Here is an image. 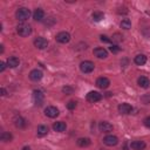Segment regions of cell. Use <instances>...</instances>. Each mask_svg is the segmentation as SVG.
<instances>
[{
    "label": "cell",
    "instance_id": "4",
    "mask_svg": "<svg viewBox=\"0 0 150 150\" xmlns=\"http://www.w3.org/2000/svg\"><path fill=\"white\" fill-rule=\"evenodd\" d=\"M56 41L60 43H68L70 41V34L68 32H60L56 36H55Z\"/></svg>",
    "mask_w": 150,
    "mask_h": 150
},
{
    "label": "cell",
    "instance_id": "27",
    "mask_svg": "<svg viewBox=\"0 0 150 150\" xmlns=\"http://www.w3.org/2000/svg\"><path fill=\"white\" fill-rule=\"evenodd\" d=\"M109 49H110V52H111V53H118V52L121 50V48H120L117 45H111Z\"/></svg>",
    "mask_w": 150,
    "mask_h": 150
},
{
    "label": "cell",
    "instance_id": "20",
    "mask_svg": "<svg viewBox=\"0 0 150 150\" xmlns=\"http://www.w3.org/2000/svg\"><path fill=\"white\" fill-rule=\"evenodd\" d=\"M14 124H15L16 128H25L26 124H27V122H26V120H25L23 117L16 116V117L14 118Z\"/></svg>",
    "mask_w": 150,
    "mask_h": 150
},
{
    "label": "cell",
    "instance_id": "5",
    "mask_svg": "<svg viewBox=\"0 0 150 150\" xmlns=\"http://www.w3.org/2000/svg\"><path fill=\"white\" fill-rule=\"evenodd\" d=\"M102 98V95L98 93V91H89L87 94V101L88 102H91V103H95L97 101H100Z\"/></svg>",
    "mask_w": 150,
    "mask_h": 150
},
{
    "label": "cell",
    "instance_id": "23",
    "mask_svg": "<svg viewBox=\"0 0 150 150\" xmlns=\"http://www.w3.org/2000/svg\"><path fill=\"white\" fill-rule=\"evenodd\" d=\"M36 131H38V135H39V136H45V135H47V132H48V127L41 124V125L38 127Z\"/></svg>",
    "mask_w": 150,
    "mask_h": 150
},
{
    "label": "cell",
    "instance_id": "26",
    "mask_svg": "<svg viewBox=\"0 0 150 150\" xmlns=\"http://www.w3.org/2000/svg\"><path fill=\"white\" fill-rule=\"evenodd\" d=\"M104 18V14L102 12H94L93 13V20L94 21H101Z\"/></svg>",
    "mask_w": 150,
    "mask_h": 150
},
{
    "label": "cell",
    "instance_id": "35",
    "mask_svg": "<svg viewBox=\"0 0 150 150\" xmlns=\"http://www.w3.org/2000/svg\"><path fill=\"white\" fill-rule=\"evenodd\" d=\"M22 150H30V148H29V146H23Z\"/></svg>",
    "mask_w": 150,
    "mask_h": 150
},
{
    "label": "cell",
    "instance_id": "19",
    "mask_svg": "<svg viewBox=\"0 0 150 150\" xmlns=\"http://www.w3.org/2000/svg\"><path fill=\"white\" fill-rule=\"evenodd\" d=\"M43 16H45V12L41 8H36L34 11V13H33V19L35 21H41L43 19Z\"/></svg>",
    "mask_w": 150,
    "mask_h": 150
},
{
    "label": "cell",
    "instance_id": "21",
    "mask_svg": "<svg viewBox=\"0 0 150 150\" xmlns=\"http://www.w3.org/2000/svg\"><path fill=\"white\" fill-rule=\"evenodd\" d=\"M134 61H135L136 64H138V66H143V64L146 62V56L143 55V54H138V55L135 56Z\"/></svg>",
    "mask_w": 150,
    "mask_h": 150
},
{
    "label": "cell",
    "instance_id": "24",
    "mask_svg": "<svg viewBox=\"0 0 150 150\" xmlns=\"http://www.w3.org/2000/svg\"><path fill=\"white\" fill-rule=\"evenodd\" d=\"M120 26H121V28H123V29H130V28H131V21H130L129 19H123V20L121 21Z\"/></svg>",
    "mask_w": 150,
    "mask_h": 150
},
{
    "label": "cell",
    "instance_id": "34",
    "mask_svg": "<svg viewBox=\"0 0 150 150\" xmlns=\"http://www.w3.org/2000/svg\"><path fill=\"white\" fill-rule=\"evenodd\" d=\"M1 95H2V96L6 95V89H5V88H1Z\"/></svg>",
    "mask_w": 150,
    "mask_h": 150
},
{
    "label": "cell",
    "instance_id": "22",
    "mask_svg": "<svg viewBox=\"0 0 150 150\" xmlns=\"http://www.w3.org/2000/svg\"><path fill=\"white\" fill-rule=\"evenodd\" d=\"M89 144H90V139L87 138V137H81V138L77 139V145L79 146L84 148V146H88Z\"/></svg>",
    "mask_w": 150,
    "mask_h": 150
},
{
    "label": "cell",
    "instance_id": "3",
    "mask_svg": "<svg viewBox=\"0 0 150 150\" xmlns=\"http://www.w3.org/2000/svg\"><path fill=\"white\" fill-rule=\"evenodd\" d=\"M94 63L91 61H82L81 64H80V69L82 73L84 74H88V73H91L94 70Z\"/></svg>",
    "mask_w": 150,
    "mask_h": 150
},
{
    "label": "cell",
    "instance_id": "29",
    "mask_svg": "<svg viewBox=\"0 0 150 150\" xmlns=\"http://www.w3.org/2000/svg\"><path fill=\"white\" fill-rule=\"evenodd\" d=\"M112 41H115V42H120V41H122V35L118 34V33L114 34V35H112Z\"/></svg>",
    "mask_w": 150,
    "mask_h": 150
},
{
    "label": "cell",
    "instance_id": "14",
    "mask_svg": "<svg viewBox=\"0 0 150 150\" xmlns=\"http://www.w3.org/2000/svg\"><path fill=\"white\" fill-rule=\"evenodd\" d=\"M94 54L95 56H97L98 59H105L108 56V52L107 49H104L103 47H97L94 49Z\"/></svg>",
    "mask_w": 150,
    "mask_h": 150
},
{
    "label": "cell",
    "instance_id": "31",
    "mask_svg": "<svg viewBox=\"0 0 150 150\" xmlns=\"http://www.w3.org/2000/svg\"><path fill=\"white\" fill-rule=\"evenodd\" d=\"M143 123H144V125H145V127L150 128V116L145 117V118H144V121H143Z\"/></svg>",
    "mask_w": 150,
    "mask_h": 150
},
{
    "label": "cell",
    "instance_id": "18",
    "mask_svg": "<svg viewBox=\"0 0 150 150\" xmlns=\"http://www.w3.org/2000/svg\"><path fill=\"white\" fill-rule=\"evenodd\" d=\"M137 83H138V86L142 87V88H148V87L150 86V80H149L146 76H141V77H138Z\"/></svg>",
    "mask_w": 150,
    "mask_h": 150
},
{
    "label": "cell",
    "instance_id": "7",
    "mask_svg": "<svg viewBox=\"0 0 150 150\" xmlns=\"http://www.w3.org/2000/svg\"><path fill=\"white\" fill-rule=\"evenodd\" d=\"M34 46H35L36 48H39V49H45V48H47V46H48V41H47L45 38L39 36V38H36V39L34 40Z\"/></svg>",
    "mask_w": 150,
    "mask_h": 150
},
{
    "label": "cell",
    "instance_id": "25",
    "mask_svg": "<svg viewBox=\"0 0 150 150\" xmlns=\"http://www.w3.org/2000/svg\"><path fill=\"white\" fill-rule=\"evenodd\" d=\"M0 138H1V141H4V142H11L12 138H13V136H12V134L4 131V132L0 135Z\"/></svg>",
    "mask_w": 150,
    "mask_h": 150
},
{
    "label": "cell",
    "instance_id": "6",
    "mask_svg": "<svg viewBox=\"0 0 150 150\" xmlns=\"http://www.w3.org/2000/svg\"><path fill=\"white\" fill-rule=\"evenodd\" d=\"M103 143L108 146H114L118 143V138L114 135H107L104 138H103Z\"/></svg>",
    "mask_w": 150,
    "mask_h": 150
},
{
    "label": "cell",
    "instance_id": "12",
    "mask_svg": "<svg viewBox=\"0 0 150 150\" xmlns=\"http://www.w3.org/2000/svg\"><path fill=\"white\" fill-rule=\"evenodd\" d=\"M42 76H43V74H42V71L40 69H33L29 73V79L32 81H40L42 79Z\"/></svg>",
    "mask_w": 150,
    "mask_h": 150
},
{
    "label": "cell",
    "instance_id": "13",
    "mask_svg": "<svg viewBox=\"0 0 150 150\" xmlns=\"http://www.w3.org/2000/svg\"><path fill=\"white\" fill-rule=\"evenodd\" d=\"M118 111L123 115H128L132 111V107L129 104V103H121L118 105Z\"/></svg>",
    "mask_w": 150,
    "mask_h": 150
},
{
    "label": "cell",
    "instance_id": "32",
    "mask_svg": "<svg viewBox=\"0 0 150 150\" xmlns=\"http://www.w3.org/2000/svg\"><path fill=\"white\" fill-rule=\"evenodd\" d=\"M100 40H101L102 42H110V39H109L108 36H105V35H101V36H100Z\"/></svg>",
    "mask_w": 150,
    "mask_h": 150
},
{
    "label": "cell",
    "instance_id": "33",
    "mask_svg": "<svg viewBox=\"0 0 150 150\" xmlns=\"http://www.w3.org/2000/svg\"><path fill=\"white\" fill-rule=\"evenodd\" d=\"M6 64H7V63H5V62H0V71H4V70H5Z\"/></svg>",
    "mask_w": 150,
    "mask_h": 150
},
{
    "label": "cell",
    "instance_id": "15",
    "mask_svg": "<svg viewBox=\"0 0 150 150\" xmlns=\"http://www.w3.org/2000/svg\"><path fill=\"white\" fill-rule=\"evenodd\" d=\"M7 67H9V68H15V67H18L19 66V63H20V61H19V59L16 57V56H11V57H8L7 59Z\"/></svg>",
    "mask_w": 150,
    "mask_h": 150
},
{
    "label": "cell",
    "instance_id": "10",
    "mask_svg": "<svg viewBox=\"0 0 150 150\" xmlns=\"http://www.w3.org/2000/svg\"><path fill=\"white\" fill-rule=\"evenodd\" d=\"M109 84H110V81H109V79H107V77H98L97 80H96V86L98 87V88H101V89H105V88H108L109 87Z\"/></svg>",
    "mask_w": 150,
    "mask_h": 150
},
{
    "label": "cell",
    "instance_id": "2",
    "mask_svg": "<svg viewBox=\"0 0 150 150\" xmlns=\"http://www.w3.org/2000/svg\"><path fill=\"white\" fill-rule=\"evenodd\" d=\"M16 32H18V34H19L20 36L26 38V36L30 35V33H32V27H30L29 25H26V23H20V25H18V27H16Z\"/></svg>",
    "mask_w": 150,
    "mask_h": 150
},
{
    "label": "cell",
    "instance_id": "16",
    "mask_svg": "<svg viewBox=\"0 0 150 150\" xmlns=\"http://www.w3.org/2000/svg\"><path fill=\"white\" fill-rule=\"evenodd\" d=\"M66 128H67V125H66V123L62 122V121L55 122V123L53 124V129H54L55 131H57V132H63V131L66 130Z\"/></svg>",
    "mask_w": 150,
    "mask_h": 150
},
{
    "label": "cell",
    "instance_id": "9",
    "mask_svg": "<svg viewBox=\"0 0 150 150\" xmlns=\"http://www.w3.org/2000/svg\"><path fill=\"white\" fill-rule=\"evenodd\" d=\"M98 129H100V131H102V132H110V131H112L114 127H112V124H110L109 122L102 121V122H100V124H98Z\"/></svg>",
    "mask_w": 150,
    "mask_h": 150
},
{
    "label": "cell",
    "instance_id": "30",
    "mask_svg": "<svg viewBox=\"0 0 150 150\" xmlns=\"http://www.w3.org/2000/svg\"><path fill=\"white\" fill-rule=\"evenodd\" d=\"M62 91L66 93L67 95H69V94H71V93L74 91V89H73L71 87H68V86H67V87H63V88H62Z\"/></svg>",
    "mask_w": 150,
    "mask_h": 150
},
{
    "label": "cell",
    "instance_id": "11",
    "mask_svg": "<svg viewBox=\"0 0 150 150\" xmlns=\"http://www.w3.org/2000/svg\"><path fill=\"white\" fill-rule=\"evenodd\" d=\"M33 98H34V102H35L36 104L41 105L42 102H43L45 95H43V93L40 91V90H34V91H33Z\"/></svg>",
    "mask_w": 150,
    "mask_h": 150
},
{
    "label": "cell",
    "instance_id": "28",
    "mask_svg": "<svg viewBox=\"0 0 150 150\" xmlns=\"http://www.w3.org/2000/svg\"><path fill=\"white\" fill-rule=\"evenodd\" d=\"M67 108H68L69 110L75 109V108H76V102H75V101H69V102L67 103Z\"/></svg>",
    "mask_w": 150,
    "mask_h": 150
},
{
    "label": "cell",
    "instance_id": "1",
    "mask_svg": "<svg viewBox=\"0 0 150 150\" xmlns=\"http://www.w3.org/2000/svg\"><path fill=\"white\" fill-rule=\"evenodd\" d=\"M29 16H30V11L26 7H20L15 12V18L19 21H26V20L29 19Z\"/></svg>",
    "mask_w": 150,
    "mask_h": 150
},
{
    "label": "cell",
    "instance_id": "17",
    "mask_svg": "<svg viewBox=\"0 0 150 150\" xmlns=\"http://www.w3.org/2000/svg\"><path fill=\"white\" fill-rule=\"evenodd\" d=\"M130 146L134 150H143L145 148V143L143 141H134L130 143Z\"/></svg>",
    "mask_w": 150,
    "mask_h": 150
},
{
    "label": "cell",
    "instance_id": "8",
    "mask_svg": "<svg viewBox=\"0 0 150 150\" xmlns=\"http://www.w3.org/2000/svg\"><path fill=\"white\" fill-rule=\"evenodd\" d=\"M45 115L48 116V117H50V118H54V117H56L59 115V109L56 107L49 105V107H47L45 109Z\"/></svg>",
    "mask_w": 150,
    "mask_h": 150
}]
</instances>
